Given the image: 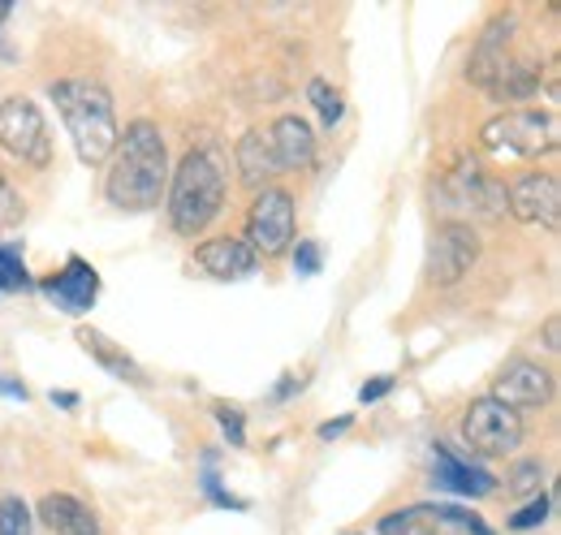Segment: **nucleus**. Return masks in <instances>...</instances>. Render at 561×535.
<instances>
[{
    "label": "nucleus",
    "instance_id": "nucleus-1",
    "mask_svg": "<svg viewBox=\"0 0 561 535\" xmlns=\"http://www.w3.org/2000/svg\"><path fill=\"white\" fill-rule=\"evenodd\" d=\"M169 191V143L156 122H130L117 138V151L108 156L104 200L122 212H151Z\"/></svg>",
    "mask_w": 561,
    "mask_h": 535
},
{
    "label": "nucleus",
    "instance_id": "nucleus-2",
    "mask_svg": "<svg viewBox=\"0 0 561 535\" xmlns=\"http://www.w3.org/2000/svg\"><path fill=\"white\" fill-rule=\"evenodd\" d=\"M48 95H53V104L70 130L78 160L91 169L108 164V156L117 151V138H122L117 104H113L108 87L100 78H61L48 87Z\"/></svg>",
    "mask_w": 561,
    "mask_h": 535
},
{
    "label": "nucleus",
    "instance_id": "nucleus-3",
    "mask_svg": "<svg viewBox=\"0 0 561 535\" xmlns=\"http://www.w3.org/2000/svg\"><path fill=\"white\" fill-rule=\"evenodd\" d=\"M229 195L225 160L211 147H195L182 156V164L169 173V229L178 238H199L220 216Z\"/></svg>",
    "mask_w": 561,
    "mask_h": 535
},
{
    "label": "nucleus",
    "instance_id": "nucleus-4",
    "mask_svg": "<svg viewBox=\"0 0 561 535\" xmlns=\"http://www.w3.org/2000/svg\"><path fill=\"white\" fill-rule=\"evenodd\" d=\"M432 203L440 207L445 220H458V225H471V216L501 220L510 212L505 207V182L484 173L476 160H462L454 173H445L440 186L432 191Z\"/></svg>",
    "mask_w": 561,
    "mask_h": 535
},
{
    "label": "nucleus",
    "instance_id": "nucleus-5",
    "mask_svg": "<svg viewBox=\"0 0 561 535\" xmlns=\"http://www.w3.org/2000/svg\"><path fill=\"white\" fill-rule=\"evenodd\" d=\"M480 143L489 151H510L523 160L558 151V113L553 109H505L480 130Z\"/></svg>",
    "mask_w": 561,
    "mask_h": 535
},
{
    "label": "nucleus",
    "instance_id": "nucleus-6",
    "mask_svg": "<svg viewBox=\"0 0 561 535\" xmlns=\"http://www.w3.org/2000/svg\"><path fill=\"white\" fill-rule=\"evenodd\" d=\"M0 151H9L13 160H22L31 169L53 164V134H48L44 113L35 109V100L9 95L0 104Z\"/></svg>",
    "mask_w": 561,
    "mask_h": 535
},
{
    "label": "nucleus",
    "instance_id": "nucleus-7",
    "mask_svg": "<svg viewBox=\"0 0 561 535\" xmlns=\"http://www.w3.org/2000/svg\"><path fill=\"white\" fill-rule=\"evenodd\" d=\"M294 234H298V203L289 191L268 186L260 191L251 203V216H247V242L255 255L264 260H277L294 247Z\"/></svg>",
    "mask_w": 561,
    "mask_h": 535
},
{
    "label": "nucleus",
    "instance_id": "nucleus-8",
    "mask_svg": "<svg viewBox=\"0 0 561 535\" xmlns=\"http://www.w3.org/2000/svg\"><path fill=\"white\" fill-rule=\"evenodd\" d=\"M523 419L492 398H476L462 410V441L471 445V454L480 458H505V454H518L523 445Z\"/></svg>",
    "mask_w": 561,
    "mask_h": 535
},
{
    "label": "nucleus",
    "instance_id": "nucleus-9",
    "mask_svg": "<svg viewBox=\"0 0 561 535\" xmlns=\"http://www.w3.org/2000/svg\"><path fill=\"white\" fill-rule=\"evenodd\" d=\"M480 234L476 225H458V220H445L436 234H432V251H427V281L436 289H454L467 281V272L480 264Z\"/></svg>",
    "mask_w": 561,
    "mask_h": 535
},
{
    "label": "nucleus",
    "instance_id": "nucleus-10",
    "mask_svg": "<svg viewBox=\"0 0 561 535\" xmlns=\"http://www.w3.org/2000/svg\"><path fill=\"white\" fill-rule=\"evenodd\" d=\"M505 207L523 225L558 229V212H561L558 173L553 169H523V173H514V182L505 186Z\"/></svg>",
    "mask_w": 561,
    "mask_h": 535
},
{
    "label": "nucleus",
    "instance_id": "nucleus-11",
    "mask_svg": "<svg viewBox=\"0 0 561 535\" xmlns=\"http://www.w3.org/2000/svg\"><path fill=\"white\" fill-rule=\"evenodd\" d=\"M492 401L510 406L514 414L523 410H540L553 401V372L540 367L536 358H510L501 372H496V385H492Z\"/></svg>",
    "mask_w": 561,
    "mask_h": 535
},
{
    "label": "nucleus",
    "instance_id": "nucleus-12",
    "mask_svg": "<svg viewBox=\"0 0 561 535\" xmlns=\"http://www.w3.org/2000/svg\"><path fill=\"white\" fill-rule=\"evenodd\" d=\"M514 31H518V18L514 13H496L489 26H484V35H480V44L471 53V66H467V78L476 87L489 91L492 78L514 61Z\"/></svg>",
    "mask_w": 561,
    "mask_h": 535
},
{
    "label": "nucleus",
    "instance_id": "nucleus-13",
    "mask_svg": "<svg viewBox=\"0 0 561 535\" xmlns=\"http://www.w3.org/2000/svg\"><path fill=\"white\" fill-rule=\"evenodd\" d=\"M44 294H48L61 311L82 316V311H91V307H95V298H100V272L87 264V260L70 255L61 272L44 276Z\"/></svg>",
    "mask_w": 561,
    "mask_h": 535
},
{
    "label": "nucleus",
    "instance_id": "nucleus-14",
    "mask_svg": "<svg viewBox=\"0 0 561 535\" xmlns=\"http://www.w3.org/2000/svg\"><path fill=\"white\" fill-rule=\"evenodd\" d=\"M195 268L208 272L211 281H242L260 268V255L251 251L247 238H208L195 251Z\"/></svg>",
    "mask_w": 561,
    "mask_h": 535
},
{
    "label": "nucleus",
    "instance_id": "nucleus-15",
    "mask_svg": "<svg viewBox=\"0 0 561 535\" xmlns=\"http://www.w3.org/2000/svg\"><path fill=\"white\" fill-rule=\"evenodd\" d=\"M35 519L53 535H104L100 514H95L87 501L70 497V492H48V497H39Z\"/></svg>",
    "mask_w": 561,
    "mask_h": 535
},
{
    "label": "nucleus",
    "instance_id": "nucleus-16",
    "mask_svg": "<svg viewBox=\"0 0 561 535\" xmlns=\"http://www.w3.org/2000/svg\"><path fill=\"white\" fill-rule=\"evenodd\" d=\"M268 134H273V151H277L280 169L302 173V169L316 164V130H311L302 117L285 113V117H277V122L268 126Z\"/></svg>",
    "mask_w": 561,
    "mask_h": 535
},
{
    "label": "nucleus",
    "instance_id": "nucleus-17",
    "mask_svg": "<svg viewBox=\"0 0 561 535\" xmlns=\"http://www.w3.org/2000/svg\"><path fill=\"white\" fill-rule=\"evenodd\" d=\"M233 160H238V178H242L247 186H260V191H268L273 178L280 173L277 151H273V134L268 130L242 134L238 147H233Z\"/></svg>",
    "mask_w": 561,
    "mask_h": 535
},
{
    "label": "nucleus",
    "instance_id": "nucleus-18",
    "mask_svg": "<svg viewBox=\"0 0 561 535\" xmlns=\"http://www.w3.org/2000/svg\"><path fill=\"white\" fill-rule=\"evenodd\" d=\"M432 454H436V463H432V479H436V488L458 492V497H489V492H496V479H492L489 470L462 463V458H458V454H449L445 445H436Z\"/></svg>",
    "mask_w": 561,
    "mask_h": 535
},
{
    "label": "nucleus",
    "instance_id": "nucleus-19",
    "mask_svg": "<svg viewBox=\"0 0 561 535\" xmlns=\"http://www.w3.org/2000/svg\"><path fill=\"white\" fill-rule=\"evenodd\" d=\"M78 345H87V354L95 358V363H104L117 380H130V385H147V372H142L139 363L117 345V341H108L104 333H95V329H78Z\"/></svg>",
    "mask_w": 561,
    "mask_h": 535
},
{
    "label": "nucleus",
    "instance_id": "nucleus-20",
    "mask_svg": "<svg viewBox=\"0 0 561 535\" xmlns=\"http://www.w3.org/2000/svg\"><path fill=\"white\" fill-rule=\"evenodd\" d=\"M536 91H540V66H536V61H518V57L501 69L489 87L492 100H510V104L531 100Z\"/></svg>",
    "mask_w": 561,
    "mask_h": 535
},
{
    "label": "nucleus",
    "instance_id": "nucleus-21",
    "mask_svg": "<svg viewBox=\"0 0 561 535\" xmlns=\"http://www.w3.org/2000/svg\"><path fill=\"white\" fill-rule=\"evenodd\" d=\"M427 535H496L471 510H458V505H432V527Z\"/></svg>",
    "mask_w": 561,
    "mask_h": 535
},
{
    "label": "nucleus",
    "instance_id": "nucleus-22",
    "mask_svg": "<svg viewBox=\"0 0 561 535\" xmlns=\"http://www.w3.org/2000/svg\"><path fill=\"white\" fill-rule=\"evenodd\" d=\"M432 527V505H407L393 514H380L376 535H427Z\"/></svg>",
    "mask_w": 561,
    "mask_h": 535
},
{
    "label": "nucleus",
    "instance_id": "nucleus-23",
    "mask_svg": "<svg viewBox=\"0 0 561 535\" xmlns=\"http://www.w3.org/2000/svg\"><path fill=\"white\" fill-rule=\"evenodd\" d=\"M307 100H311V109L320 113V122H324L329 130L346 117V100H342V91H337L329 78H311V82H307Z\"/></svg>",
    "mask_w": 561,
    "mask_h": 535
},
{
    "label": "nucleus",
    "instance_id": "nucleus-24",
    "mask_svg": "<svg viewBox=\"0 0 561 535\" xmlns=\"http://www.w3.org/2000/svg\"><path fill=\"white\" fill-rule=\"evenodd\" d=\"M35 532V514L22 497H0V535H31Z\"/></svg>",
    "mask_w": 561,
    "mask_h": 535
},
{
    "label": "nucleus",
    "instance_id": "nucleus-25",
    "mask_svg": "<svg viewBox=\"0 0 561 535\" xmlns=\"http://www.w3.org/2000/svg\"><path fill=\"white\" fill-rule=\"evenodd\" d=\"M26 216V200H22V191H18V182H13V173L0 164V229H9V225H18Z\"/></svg>",
    "mask_w": 561,
    "mask_h": 535
},
{
    "label": "nucleus",
    "instance_id": "nucleus-26",
    "mask_svg": "<svg viewBox=\"0 0 561 535\" xmlns=\"http://www.w3.org/2000/svg\"><path fill=\"white\" fill-rule=\"evenodd\" d=\"M549 510H553V497L549 492H540V497H531L518 514H510V532H536V527H545V519H549Z\"/></svg>",
    "mask_w": 561,
    "mask_h": 535
},
{
    "label": "nucleus",
    "instance_id": "nucleus-27",
    "mask_svg": "<svg viewBox=\"0 0 561 535\" xmlns=\"http://www.w3.org/2000/svg\"><path fill=\"white\" fill-rule=\"evenodd\" d=\"M216 423H220V432H225V441L229 445H247V414L238 410V406H229V401H216Z\"/></svg>",
    "mask_w": 561,
    "mask_h": 535
},
{
    "label": "nucleus",
    "instance_id": "nucleus-28",
    "mask_svg": "<svg viewBox=\"0 0 561 535\" xmlns=\"http://www.w3.org/2000/svg\"><path fill=\"white\" fill-rule=\"evenodd\" d=\"M540 483H545V467L540 463H518L510 470V492L514 497H540Z\"/></svg>",
    "mask_w": 561,
    "mask_h": 535
},
{
    "label": "nucleus",
    "instance_id": "nucleus-29",
    "mask_svg": "<svg viewBox=\"0 0 561 535\" xmlns=\"http://www.w3.org/2000/svg\"><path fill=\"white\" fill-rule=\"evenodd\" d=\"M31 285V272L18 260V251L0 247V289H26Z\"/></svg>",
    "mask_w": 561,
    "mask_h": 535
},
{
    "label": "nucleus",
    "instance_id": "nucleus-30",
    "mask_svg": "<svg viewBox=\"0 0 561 535\" xmlns=\"http://www.w3.org/2000/svg\"><path fill=\"white\" fill-rule=\"evenodd\" d=\"M294 272H298V276H316V272H320V242H298V251H294Z\"/></svg>",
    "mask_w": 561,
    "mask_h": 535
},
{
    "label": "nucleus",
    "instance_id": "nucleus-31",
    "mask_svg": "<svg viewBox=\"0 0 561 535\" xmlns=\"http://www.w3.org/2000/svg\"><path fill=\"white\" fill-rule=\"evenodd\" d=\"M393 385H398L393 376H371V380L358 389V398H363V401H380L385 394H393Z\"/></svg>",
    "mask_w": 561,
    "mask_h": 535
},
{
    "label": "nucleus",
    "instance_id": "nucleus-32",
    "mask_svg": "<svg viewBox=\"0 0 561 535\" xmlns=\"http://www.w3.org/2000/svg\"><path fill=\"white\" fill-rule=\"evenodd\" d=\"M346 428H351V414H342L337 423H324V428H320V436H324V441H333V436H342Z\"/></svg>",
    "mask_w": 561,
    "mask_h": 535
},
{
    "label": "nucleus",
    "instance_id": "nucleus-33",
    "mask_svg": "<svg viewBox=\"0 0 561 535\" xmlns=\"http://www.w3.org/2000/svg\"><path fill=\"white\" fill-rule=\"evenodd\" d=\"M545 345H549V350H553V354H558V316H553V320H549V325H545Z\"/></svg>",
    "mask_w": 561,
    "mask_h": 535
}]
</instances>
